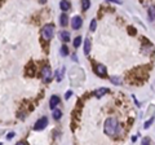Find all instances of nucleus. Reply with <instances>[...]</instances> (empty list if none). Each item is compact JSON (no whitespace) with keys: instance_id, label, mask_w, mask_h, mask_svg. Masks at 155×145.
<instances>
[{"instance_id":"1","label":"nucleus","mask_w":155,"mask_h":145,"mask_svg":"<svg viewBox=\"0 0 155 145\" xmlns=\"http://www.w3.org/2000/svg\"><path fill=\"white\" fill-rule=\"evenodd\" d=\"M118 122L115 118H109L105 122V132L107 133L109 136H114L115 133L118 132Z\"/></svg>"},{"instance_id":"2","label":"nucleus","mask_w":155,"mask_h":145,"mask_svg":"<svg viewBox=\"0 0 155 145\" xmlns=\"http://www.w3.org/2000/svg\"><path fill=\"white\" fill-rule=\"evenodd\" d=\"M41 34H43V38L45 39V40H50L54 35V26L52 24H48L43 27L41 30Z\"/></svg>"},{"instance_id":"3","label":"nucleus","mask_w":155,"mask_h":145,"mask_svg":"<svg viewBox=\"0 0 155 145\" xmlns=\"http://www.w3.org/2000/svg\"><path fill=\"white\" fill-rule=\"evenodd\" d=\"M47 125H48V118H47V117H43V118H40L39 120H36V123H35V126H34V130H35V131H41V130L45 128Z\"/></svg>"},{"instance_id":"4","label":"nucleus","mask_w":155,"mask_h":145,"mask_svg":"<svg viewBox=\"0 0 155 145\" xmlns=\"http://www.w3.org/2000/svg\"><path fill=\"white\" fill-rule=\"evenodd\" d=\"M82 25H83V19H82L80 16H75V17H72V19H71V27H72L74 30L80 29Z\"/></svg>"},{"instance_id":"5","label":"nucleus","mask_w":155,"mask_h":145,"mask_svg":"<svg viewBox=\"0 0 155 145\" xmlns=\"http://www.w3.org/2000/svg\"><path fill=\"white\" fill-rule=\"evenodd\" d=\"M41 76L45 82H49L50 80V76H52V71H50V68L49 66H44L43 70H41Z\"/></svg>"},{"instance_id":"6","label":"nucleus","mask_w":155,"mask_h":145,"mask_svg":"<svg viewBox=\"0 0 155 145\" xmlns=\"http://www.w3.org/2000/svg\"><path fill=\"white\" fill-rule=\"evenodd\" d=\"M58 102H60V97L56 96V95H53L50 97V100H49V108L50 109H56V106L58 105Z\"/></svg>"},{"instance_id":"7","label":"nucleus","mask_w":155,"mask_h":145,"mask_svg":"<svg viewBox=\"0 0 155 145\" xmlns=\"http://www.w3.org/2000/svg\"><path fill=\"white\" fill-rule=\"evenodd\" d=\"M96 73H97V75H99V76H105V75H106V66L102 65V64H98L97 68H96Z\"/></svg>"},{"instance_id":"8","label":"nucleus","mask_w":155,"mask_h":145,"mask_svg":"<svg viewBox=\"0 0 155 145\" xmlns=\"http://www.w3.org/2000/svg\"><path fill=\"white\" fill-rule=\"evenodd\" d=\"M60 24H61V26H67V24H69V17H67V14H66V13H62V14L60 16Z\"/></svg>"},{"instance_id":"9","label":"nucleus","mask_w":155,"mask_h":145,"mask_svg":"<svg viewBox=\"0 0 155 145\" xmlns=\"http://www.w3.org/2000/svg\"><path fill=\"white\" fill-rule=\"evenodd\" d=\"M60 38H61L62 42L67 43V42L70 40V32H67V31H61V32H60Z\"/></svg>"},{"instance_id":"10","label":"nucleus","mask_w":155,"mask_h":145,"mask_svg":"<svg viewBox=\"0 0 155 145\" xmlns=\"http://www.w3.org/2000/svg\"><path fill=\"white\" fill-rule=\"evenodd\" d=\"M105 93H109V88H99V90H97L94 92L96 97H102Z\"/></svg>"},{"instance_id":"11","label":"nucleus","mask_w":155,"mask_h":145,"mask_svg":"<svg viewBox=\"0 0 155 145\" xmlns=\"http://www.w3.org/2000/svg\"><path fill=\"white\" fill-rule=\"evenodd\" d=\"M89 52H91V40L87 38V39H85V42H84V53H85V54H88Z\"/></svg>"},{"instance_id":"12","label":"nucleus","mask_w":155,"mask_h":145,"mask_svg":"<svg viewBox=\"0 0 155 145\" xmlns=\"http://www.w3.org/2000/svg\"><path fill=\"white\" fill-rule=\"evenodd\" d=\"M60 8L63 10V12H67V10L70 9V3H67V2H61V3H60Z\"/></svg>"},{"instance_id":"13","label":"nucleus","mask_w":155,"mask_h":145,"mask_svg":"<svg viewBox=\"0 0 155 145\" xmlns=\"http://www.w3.org/2000/svg\"><path fill=\"white\" fill-rule=\"evenodd\" d=\"M61 54L63 56V57L69 54V48H67V46H66V44H63V46L61 47Z\"/></svg>"},{"instance_id":"14","label":"nucleus","mask_w":155,"mask_h":145,"mask_svg":"<svg viewBox=\"0 0 155 145\" xmlns=\"http://www.w3.org/2000/svg\"><path fill=\"white\" fill-rule=\"evenodd\" d=\"M80 44H82V36H76V38L74 39V47L78 48Z\"/></svg>"},{"instance_id":"15","label":"nucleus","mask_w":155,"mask_h":145,"mask_svg":"<svg viewBox=\"0 0 155 145\" xmlns=\"http://www.w3.org/2000/svg\"><path fill=\"white\" fill-rule=\"evenodd\" d=\"M110 80H111L114 84H116V86H119L121 83V79H120V78H118V76H111V78H110Z\"/></svg>"},{"instance_id":"16","label":"nucleus","mask_w":155,"mask_h":145,"mask_svg":"<svg viewBox=\"0 0 155 145\" xmlns=\"http://www.w3.org/2000/svg\"><path fill=\"white\" fill-rule=\"evenodd\" d=\"M61 115H62V113H61L60 109H57V110L53 111V117H54V119H61Z\"/></svg>"},{"instance_id":"17","label":"nucleus","mask_w":155,"mask_h":145,"mask_svg":"<svg viewBox=\"0 0 155 145\" xmlns=\"http://www.w3.org/2000/svg\"><path fill=\"white\" fill-rule=\"evenodd\" d=\"M89 7H91V3H89V2H87V0L82 2V8H83V10H87Z\"/></svg>"},{"instance_id":"18","label":"nucleus","mask_w":155,"mask_h":145,"mask_svg":"<svg viewBox=\"0 0 155 145\" xmlns=\"http://www.w3.org/2000/svg\"><path fill=\"white\" fill-rule=\"evenodd\" d=\"M96 26H97V21L96 19H92V22H91V31H94L96 30Z\"/></svg>"},{"instance_id":"19","label":"nucleus","mask_w":155,"mask_h":145,"mask_svg":"<svg viewBox=\"0 0 155 145\" xmlns=\"http://www.w3.org/2000/svg\"><path fill=\"white\" fill-rule=\"evenodd\" d=\"M152 122H154V117H151V118H150V120H147L146 123H145V126H143V127H145V128H149V127H150V125L152 123Z\"/></svg>"},{"instance_id":"20","label":"nucleus","mask_w":155,"mask_h":145,"mask_svg":"<svg viewBox=\"0 0 155 145\" xmlns=\"http://www.w3.org/2000/svg\"><path fill=\"white\" fill-rule=\"evenodd\" d=\"M150 142H151V141H150V139H149V137H146V139H143V140H142V145H150Z\"/></svg>"},{"instance_id":"21","label":"nucleus","mask_w":155,"mask_h":145,"mask_svg":"<svg viewBox=\"0 0 155 145\" xmlns=\"http://www.w3.org/2000/svg\"><path fill=\"white\" fill-rule=\"evenodd\" d=\"M32 66H34V65L31 64L30 68H29V70H27V71H29V75H34V69H32Z\"/></svg>"},{"instance_id":"22","label":"nucleus","mask_w":155,"mask_h":145,"mask_svg":"<svg viewBox=\"0 0 155 145\" xmlns=\"http://www.w3.org/2000/svg\"><path fill=\"white\" fill-rule=\"evenodd\" d=\"M71 95H72V91H67V92L65 93V98H66V100L70 98V97H71Z\"/></svg>"},{"instance_id":"23","label":"nucleus","mask_w":155,"mask_h":145,"mask_svg":"<svg viewBox=\"0 0 155 145\" xmlns=\"http://www.w3.org/2000/svg\"><path fill=\"white\" fill-rule=\"evenodd\" d=\"M13 136H14V132H9L8 135H7V139H8V140H12Z\"/></svg>"},{"instance_id":"24","label":"nucleus","mask_w":155,"mask_h":145,"mask_svg":"<svg viewBox=\"0 0 155 145\" xmlns=\"http://www.w3.org/2000/svg\"><path fill=\"white\" fill-rule=\"evenodd\" d=\"M128 31H131V35H135V34H136V29H135V27H129Z\"/></svg>"},{"instance_id":"25","label":"nucleus","mask_w":155,"mask_h":145,"mask_svg":"<svg viewBox=\"0 0 155 145\" xmlns=\"http://www.w3.org/2000/svg\"><path fill=\"white\" fill-rule=\"evenodd\" d=\"M152 10H154V8H151V10H149V16L151 17V21H154V16H152Z\"/></svg>"},{"instance_id":"26","label":"nucleus","mask_w":155,"mask_h":145,"mask_svg":"<svg viewBox=\"0 0 155 145\" xmlns=\"http://www.w3.org/2000/svg\"><path fill=\"white\" fill-rule=\"evenodd\" d=\"M16 145H27L26 142H23V141H19V142H17Z\"/></svg>"}]
</instances>
